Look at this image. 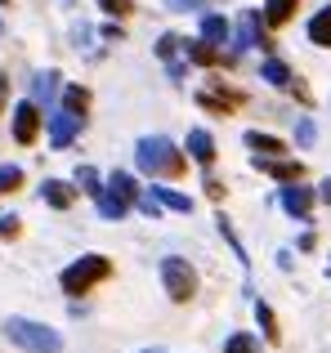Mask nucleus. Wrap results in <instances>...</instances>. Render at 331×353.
Segmentation results:
<instances>
[{
    "label": "nucleus",
    "instance_id": "f257e3e1",
    "mask_svg": "<svg viewBox=\"0 0 331 353\" xmlns=\"http://www.w3.org/2000/svg\"><path fill=\"white\" fill-rule=\"evenodd\" d=\"M134 161H139L143 174H179V170H183L179 148H174L170 139H161V134L139 139V148H134Z\"/></svg>",
    "mask_w": 331,
    "mask_h": 353
},
{
    "label": "nucleus",
    "instance_id": "f03ea898",
    "mask_svg": "<svg viewBox=\"0 0 331 353\" xmlns=\"http://www.w3.org/2000/svg\"><path fill=\"white\" fill-rule=\"evenodd\" d=\"M9 340L14 345H23L27 353H59L63 349V336L54 327H45V322H32V318H9L5 322Z\"/></svg>",
    "mask_w": 331,
    "mask_h": 353
},
{
    "label": "nucleus",
    "instance_id": "7ed1b4c3",
    "mask_svg": "<svg viewBox=\"0 0 331 353\" xmlns=\"http://www.w3.org/2000/svg\"><path fill=\"white\" fill-rule=\"evenodd\" d=\"M108 273H112V264H108L103 255H81L77 264H68V268H63V277H59V282H63V291H68V295H86L90 286H94V282H103Z\"/></svg>",
    "mask_w": 331,
    "mask_h": 353
},
{
    "label": "nucleus",
    "instance_id": "20e7f679",
    "mask_svg": "<svg viewBox=\"0 0 331 353\" xmlns=\"http://www.w3.org/2000/svg\"><path fill=\"white\" fill-rule=\"evenodd\" d=\"M161 282H166V295H170L174 304H188L192 295H197V273H192V264L179 259V255L161 259Z\"/></svg>",
    "mask_w": 331,
    "mask_h": 353
},
{
    "label": "nucleus",
    "instance_id": "39448f33",
    "mask_svg": "<svg viewBox=\"0 0 331 353\" xmlns=\"http://www.w3.org/2000/svg\"><path fill=\"white\" fill-rule=\"evenodd\" d=\"M81 112H72V108H59V112L50 117V143L54 148H68L72 139H77V130H81Z\"/></svg>",
    "mask_w": 331,
    "mask_h": 353
},
{
    "label": "nucleus",
    "instance_id": "423d86ee",
    "mask_svg": "<svg viewBox=\"0 0 331 353\" xmlns=\"http://www.w3.org/2000/svg\"><path fill=\"white\" fill-rule=\"evenodd\" d=\"M36 134H41V108H36L32 99H23V103L14 108V139L18 143H32Z\"/></svg>",
    "mask_w": 331,
    "mask_h": 353
},
{
    "label": "nucleus",
    "instance_id": "0eeeda50",
    "mask_svg": "<svg viewBox=\"0 0 331 353\" xmlns=\"http://www.w3.org/2000/svg\"><path fill=\"white\" fill-rule=\"evenodd\" d=\"M188 157L197 165H210L215 161V139H210L206 130H188Z\"/></svg>",
    "mask_w": 331,
    "mask_h": 353
},
{
    "label": "nucleus",
    "instance_id": "6e6552de",
    "mask_svg": "<svg viewBox=\"0 0 331 353\" xmlns=\"http://www.w3.org/2000/svg\"><path fill=\"white\" fill-rule=\"evenodd\" d=\"M251 45H269L260 32V18H255V9H246L242 14V27H237V50H251Z\"/></svg>",
    "mask_w": 331,
    "mask_h": 353
},
{
    "label": "nucleus",
    "instance_id": "1a4fd4ad",
    "mask_svg": "<svg viewBox=\"0 0 331 353\" xmlns=\"http://www.w3.org/2000/svg\"><path fill=\"white\" fill-rule=\"evenodd\" d=\"M282 206H287L296 219H305V215H309V206H314V192H309V188H296V183H291V188H282Z\"/></svg>",
    "mask_w": 331,
    "mask_h": 353
},
{
    "label": "nucleus",
    "instance_id": "9d476101",
    "mask_svg": "<svg viewBox=\"0 0 331 353\" xmlns=\"http://www.w3.org/2000/svg\"><path fill=\"white\" fill-rule=\"evenodd\" d=\"M255 170L273 174V179H282V183H296L300 179V165L296 161H269V157H255Z\"/></svg>",
    "mask_w": 331,
    "mask_h": 353
},
{
    "label": "nucleus",
    "instance_id": "9b49d317",
    "mask_svg": "<svg viewBox=\"0 0 331 353\" xmlns=\"http://www.w3.org/2000/svg\"><path fill=\"white\" fill-rule=\"evenodd\" d=\"M309 41L323 45V50H331V5H327V9H318V14L309 18Z\"/></svg>",
    "mask_w": 331,
    "mask_h": 353
},
{
    "label": "nucleus",
    "instance_id": "f8f14e48",
    "mask_svg": "<svg viewBox=\"0 0 331 353\" xmlns=\"http://www.w3.org/2000/svg\"><path fill=\"white\" fill-rule=\"evenodd\" d=\"M126 210H130V201H126L117 188H103V192H99V215H103V219H121Z\"/></svg>",
    "mask_w": 331,
    "mask_h": 353
},
{
    "label": "nucleus",
    "instance_id": "ddd939ff",
    "mask_svg": "<svg viewBox=\"0 0 331 353\" xmlns=\"http://www.w3.org/2000/svg\"><path fill=\"white\" fill-rule=\"evenodd\" d=\"M246 148H255L260 157H278V152H287V143H282V139L260 134V130H246Z\"/></svg>",
    "mask_w": 331,
    "mask_h": 353
},
{
    "label": "nucleus",
    "instance_id": "4468645a",
    "mask_svg": "<svg viewBox=\"0 0 331 353\" xmlns=\"http://www.w3.org/2000/svg\"><path fill=\"white\" fill-rule=\"evenodd\" d=\"M41 197H45V201H50V206H54V210H68V206H72V188H68V183H63V179H45V188H41Z\"/></svg>",
    "mask_w": 331,
    "mask_h": 353
},
{
    "label": "nucleus",
    "instance_id": "2eb2a0df",
    "mask_svg": "<svg viewBox=\"0 0 331 353\" xmlns=\"http://www.w3.org/2000/svg\"><path fill=\"white\" fill-rule=\"evenodd\" d=\"M260 77L269 81V85H278V90H287V85H291V68H287V63H282V59H264Z\"/></svg>",
    "mask_w": 331,
    "mask_h": 353
},
{
    "label": "nucleus",
    "instance_id": "dca6fc26",
    "mask_svg": "<svg viewBox=\"0 0 331 353\" xmlns=\"http://www.w3.org/2000/svg\"><path fill=\"white\" fill-rule=\"evenodd\" d=\"M201 41L224 45V41H228V23H224L219 14H206V18H201Z\"/></svg>",
    "mask_w": 331,
    "mask_h": 353
},
{
    "label": "nucleus",
    "instance_id": "f3484780",
    "mask_svg": "<svg viewBox=\"0 0 331 353\" xmlns=\"http://www.w3.org/2000/svg\"><path fill=\"white\" fill-rule=\"evenodd\" d=\"M296 14V0H264V23H287V18Z\"/></svg>",
    "mask_w": 331,
    "mask_h": 353
},
{
    "label": "nucleus",
    "instance_id": "a211bd4d",
    "mask_svg": "<svg viewBox=\"0 0 331 353\" xmlns=\"http://www.w3.org/2000/svg\"><path fill=\"white\" fill-rule=\"evenodd\" d=\"M152 197L161 201V206H170V210H179V215H188L192 210V201L183 197V192H170V188H152Z\"/></svg>",
    "mask_w": 331,
    "mask_h": 353
},
{
    "label": "nucleus",
    "instance_id": "6ab92c4d",
    "mask_svg": "<svg viewBox=\"0 0 331 353\" xmlns=\"http://www.w3.org/2000/svg\"><path fill=\"white\" fill-rule=\"evenodd\" d=\"M183 54H188L192 63H201V68H210V63L219 59V54L210 50V41H192V45H183Z\"/></svg>",
    "mask_w": 331,
    "mask_h": 353
},
{
    "label": "nucleus",
    "instance_id": "aec40b11",
    "mask_svg": "<svg viewBox=\"0 0 331 353\" xmlns=\"http://www.w3.org/2000/svg\"><path fill=\"white\" fill-rule=\"evenodd\" d=\"M108 188H117V192H121L126 201H134V197H139V188H134V179H130V174H126V170H117L112 179H108Z\"/></svg>",
    "mask_w": 331,
    "mask_h": 353
},
{
    "label": "nucleus",
    "instance_id": "412c9836",
    "mask_svg": "<svg viewBox=\"0 0 331 353\" xmlns=\"http://www.w3.org/2000/svg\"><path fill=\"white\" fill-rule=\"evenodd\" d=\"M255 318H260V327H264V336H269V340H278V336H282V331H278V318H273L269 304H255Z\"/></svg>",
    "mask_w": 331,
    "mask_h": 353
},
{
    "label": "nucleus",
    "instance_id": "4be33fe9",
    "mask_svg": "<svg viewBox=\"0 0 331 353\" xmlns=\"http://www.w3.org/2000/svg\"><path fill=\"white\" fill-rule=\"evenodd\" d=\"M224 353H260V340L255 336H228Z\"/></svg>",
    "mask_w": 331,
    "mask_h": 353
},
{
    "label": "nucleus",
    "instance_id": "5701e85b",
    "mask_svg": "<svg viewBox=\"0 0 331 353\" xmlns=\"http://www.w3.org/2000/svg\"><path fill=\"white\" fill-rule=\"evenodd\" d=\"M54 90H59V72H41L36 77V99H54Z\"/></svg>",
    "mask_w": 331,
    "mask_h": 353
},
{
    "label": "nucleus",
    "instance_id": "b1692460",
    "mask_svg": "<svg viewBox=\"0 0 331 353\" xmlns=\"http://www.w3.org/2000/svg\"><path fill=\"white\" fill-rule=\"evenodd\" d=\"M77 183H81V192H90V197H99V192H103V188H99V174L90 170V165H81V170H77Z\"/></svg>",
    "mask_w": 331,
    "mask_h": 353
},
{
    "label": "nucleus",
    "instance_id": "393cba45",
    "mask_svg": "<svg viewBox=\"0 0 331 353\" xmlns=\"http://www.w3.org/2000/svg\"><path fill=\"white\" fill-rule=\"evenodd\" d=\"M18 183H23V170H18V165H0V192L18 188Z\"/></svg>",
    "mask_w": 331,
    "mask_h": 353
},
{
    "label": "nucleus",
    "instance_id": "a878e982",
    "mask_svg": "<svg viewBox=\"0 0 331 353\" xmlns=\"http://www.w3.org/2000/svg\"><path fill=\"white\" fill-rule=\"evenodd\" d=\"M63 99H68V108H72V112H86V103H90V94H86V90H77V85H72V90H63Z\"/></svg>",
    "mask_w": 331,
    "mask_h": 353
},
{
    "label": "nucleus",
    "instance_id": "bb28decb",
    "mask_svg": "<svg viewBox=\"0 0 331 353\" xmlns=\"http://www.w3.org/2000/svg\"><path fill=\"white\" fill-rule=\"evenodd\" d=\"M296 139H300V148H309L318 139V130H314V121L309 117H300V125H296Z\"/></svg>",
    "mask_w": 331,
    "mask_h": 353
},
{
    "label": "nucleus",
    "instance_id": "cd10ccee",
    "mask_svg": "<svg viewBox=\"0 0 331 353\" xmlns=\"http://www.w3.org/2000/svg\"><path fill=\"white\" fill-rule=\"evenodd\" d=\"M99 5H103V9H108V14H112V18H126V14H130V9H134L130 0H99Z\"/></svg>",
    "mask_w": 331,
    "mask_h": 353
},
{
    "label": "nucleus",
    "instance_id": "c85d7f7f",
    "mask_svg": "<svg viewBox=\"0 0 331 353\" xmlns=\"http://www.w3.org/2000/svg\"><path fill=\"white\" fill-rule=\"evenodd\" d=\"M139 210H143V215H152V219H157V210H161V201H157V197H152V192H143V197H139Z\"/></svg>",
    "mask_w": 331,
    "mask_h": 353
},
{
    "label": "nucleus",
    "instance_id": "c756f323",
    "mask_svg": "<svg viewBox=\"0 0 331 353\" xmlns=\"http://www.w3.org/2000/svg\"><path fill=\"white\" fill-rule=\"evenodd\" d=\"M18 233V219L14 215H0V237H14Z\"/></svg>",
    "mask_w": 331,
    "mask_h": 353
},
{
    "label": "nucleus",
    "instance_id": "7c9ffc66",
    "mask_svg": "<svg viewBox=\"0 0 331 353\" xmlns=\"http://www.w3.org/2000/svg\"><path fill=\"white\" fill-rule=\"evenodd\" d=\"M174 45H179V41H174V36H161V45H157V54H161V59H170V54H174Z\"/></svg>",
    "mask_w": 331,
    "mask_h": 353
},
{
    "label": "nucleus",
    "instance_id": "2f4dec72",
    "mask_svg": "<svg viewBox=\"0 0 331 353\" xmlns=\"http://www.w3.org/2000/svg\"><path fill=\"white\" fill-rule=\"evenodd\" d=\"M166 5H170V9H197L201 0H166Z\"/></svg>",
    "mask_w": 331,
    "mask_h": 353
},
{
    "label": "nucleus",
    "instance_id": "473e14b6",
    "mask_svg": "<svg viewBox=\"0 0 331 353\" xmlns=\"http://www.w3.org/2000/svg\"><path fill=\"white\" fill-rule=\"evenodd\" d=\"M5 90H9V81H5V72H0V108H5Z\"/></svg>",
    "mask_w": 331,
    "mask_h": 353
},
{
    "label": "nucleus",
    "instance_id": "72a5a7b5",
    "mask_svg": "<svg viewBox=\"0 0 331 353\" xmlns=\"http://www.w3.org/2000/svg\"><path fill=\"white\" fill-rule=\"evenodd\" d=\"M323 201H327V206H331V179L323 183Z\"/></svg>",
    "mask_w": 331,
    "mask_h": 353
},
{
    "label": "nucleus",
    "instance_id": "f704fd0d",
    "mask_svg": "<svg viewBox=\"0 0 331 353\" xmlns=\"http://www.w3.org/2000/svg\"><path fill=\"white\" fill-rule=\"evenodd\" d=\"M143 353H157V349H143Z\"/></svg>",
    "mask_w": 331,
    "mask_h": 353
}]
</instances>
